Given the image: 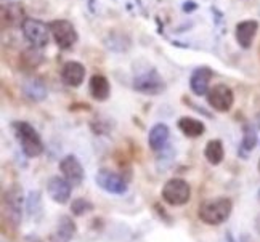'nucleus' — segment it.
<instances>
[{"label":"nucleus","mask_w":260,"mask_h":242,"mask_svg":"<svg viewBox=\"0 0 260 242\" xmlns=\"http://www.w3.org/2000/svg\"><path fill=\"white\" fill-rule=\"evenodd\" d=\"M95 181L100 188L105 189L109 194H124L127 191V181L119 174L111 172V170H98Z\"/></svg>","instance_id":"obj_6"},{"label":"nucleus","mask_w":260,"mask_h":242,"mask_svg":"<svg viewBox=\"0 0 260 242\" xmlns=\"http://www.w3.org/2000/svg\"><path fill=\"white\" fill-rule=\"evenodd\" d=\"M24 93L31 99H34V101H41V99H44L47 96V88L41 80L29 79L24 84Z\"/></svg>","instance_id":"obj_21"},{"label":"nucleus","mask_w":260,"mask_h":242,"mask_svg":"<svg viewBox=\"0 0 260 242\" xmlns=\"http://www.w3.org/2000/svg\"><path fill=\"white\" fill-rule=\"evenodd\" d=\"M223 154H225L223 153V145H222V141H220V140H211L206 145L204 156H206L209 164L218 165L223 160Z\"/></svg>","instance_id":"obj_20"},{"label":"nucleus","mask_w":260,"mask_h":242,"mask_svg":"<svg viewBox=\"0 0 260 242\" xmlns=\"http://www.w3.org/2000/svg\"><path fill=\"white\" fill-rule=\"evenodd\" d=\"M257 146V132L255 128L249 124L244 125L243 128V143H241V156L243 153H249Z\"/></svg>","instance_id":"obj_22"},{"label":"nucleus","mask_w":260,"mask_h":242,"mask_svg":"<svg viewBox=\"0 0 260 242\" xmlns=\"http://www.w3.org/2000/svg\"><path fill=\"white\" fill-rule=\"evenodd\" d=\"M47 191L56 204H66L71 197V183L63 177H52L47 183Z\"/></svg>","instance_id":"obj_11"},{"label":"nucleus","mask_w":260,"mask_h":242,"mask_svg":"<svg viewBox=\"0 0 260 242\" xmlns=\"http://www.w3.org/2000/svg\"><path fill=\"white\" fill-rule=\"evenodd\" d=\"M257 127L260 128V113H258V116H257Z\"/></svg>","instance_id":"obj_26"},{"label":"nucleus","mask_w":260,"mask_h":242,"mask_svg":"<svg viewBox=\"0 0 260 242\" xmlns=\"http://www.w3.org/2000/svg\"><path fill=\"white\" fill-rule=\"evenodd\" d=\"M48 27H50V32L53 34L59 48L68 50L77 42L76 29L71 23L66 21V19H55V21L48 24Z\"/></svg>","instance_id":"obj_4"},{"label":"nucleus","mask_w":260,"mask_h":242,"mask_svg":"<svg viewBox=\"0 0 260 242\" xmlns=\"http://www.w3.org/2000/svg\"><path fill=\"white\" fill-rule=\"evenodd\" d=\"M23 34L24 37L31 42L32 47H37V48H44L47 44H48V39H50V34H48V29L45 23L39 21V19H34V18H29L23 23Z\"/></svg>","instance_id":"obj_5"},{"label":"nucleus","mask_w":260,"mask_h":242,"mask_svg":"<svg viewBox=\"0 0 260 242\" xmlns=\"http://www.w3.org/2000/svg\"><path fill=\"white\" fill-rule=\"evenodd\" d=\"M84 77L85 67L79 61H68L61 69V79L69 87H79L84 82Z\"/></svg>","instance_id":"obj_13"},{"label":"nucleus","mask_w":260,"mask_h":242,"mask_svg":"<svg viewBox=\"0 0 260 242\" xmlns=\"http://www.w3.org/2000/svg\"><path fill=\"white\" fill-rule=\"evenodd\" d=\"M258 172H260V160H258Z\"/></svg>","instance_id":"obj_27"},{"label":"nucleus","mask_w":260,"mask_h":242,"mask_svg":"<svg viewBox=\"0 0 260 242\" xmlns=\"http://www.w3.org/2000/svg\"><path fill=\"white\" fill-rule=\"evenodd\" d=\"M12 127H13V132H15L18 141H19V145H21L23 153L27 157H39L44 153L42 140L31 124L18 120V122L12 124Z\"/></svg>","instance_id":"obj_2"},{"label":"nucleus","mask_w":260,"mask_h":242,"mask_svg":"<svg viewBox=\"0 0 260 242\" xmlns=\"http://www.w3.org/2000/svg\"><path fill=\"white\" fill-rule=\"evenodd\" d=\"M207 101L215 111H218V113H226V111H230L233 106L235 95L230 87L218 84L207 92Z\"/></svg>","instance_id":"obj_7"},{"label":"nucleus","mask_w":260,"mask_h":242,"mask_svg":"<svg viewBox=\"0 0 260 242\" xmlns=\"http://www.w3.org/2000/svg\"><path fill=\"white\" fill-rule=\"evenodd\" d=\"M258 200H260V189H258Z\"/></svg>","instance_id":"obj_28"},{"label":"nucleus","mask_w":260,"mask_h":242,"mask_svg":"<svg viewBox=\"0 0 260 242\" xmlns=\"http://www.w3.org/2000/svg\"><path fill=\"white\" fill-rule=\"evenodd\" d=\"M21 188L16 185L8 188L4 194V209H8V220H12L16 226L21 223Z\"/></svg>","instance_id":"obj_8"},{"label":"nucleus","mask_w":260,"mask_h":242,"mask_svg":"<svg viewBox=\"0 0 260 242\" xmlns=\"http://www.w3.org/2000/svg\"><path fill=\"white\" fill-rule=\"evenodd\" d=\"M214 73L209 67H198L194 73L191 74L189 79V87H191V92L198 96H203L207 93L209 90V82H211Z\"/></svg>","instance_id":"obj_12"},{"label":"nucleus","mask_w":260,"mask_h":242,"mask_svg":"<svg viewBox=\"0 0 260 242\" xmlns=\"http://www.w3.org/2000/svg\"><path fill=\"white\" fill-rule=\"evenodd\" d=\"M169 136H171L169 127L166 124H156L151 130H149V136H148L149 148L153 151H161L167 145Z\"/></svg>","instance_id":"obj_17"},{"label":"nucleus","mask_w":260,"mask_h":242,"mask_svg":"<svg viewBox=\"0 0 260 242\" xmlns=\"http://www.w3.org/2000/svg\"><path fill=\"white\" fill-rule=\"evenodd\" d=\"M26 205H27V214L31 217H36L39 212L42 210V205H41V196H39L37 191H31L27 196V200H26Z\"/></svg>","instance_id":"obj_24"},{"label":"nucleus","mask_w":260,"mask_h":242,"mask_svg":"<svg viewBox=\"0 0 260 242\" xmlns=\"http://www.w3.org/2000/svg\"><path fill=\"white\" fill-rule=\"evenodd\" d=\"M134 85L138 92L146 93V95H157L164 90V82L156 71H149V73H145L142 76L135 77Z\"/></svg>","instance_id":"obj_10"},{"label":"nucleus","mask_w":260,"mask_h":242,"mask_svg":"<svg viewBox=\"0 0 260 242\" xmlns=\"http://www.w3.org/2000/svg\"><path fill=\"white\" fill-rule=\"evenodd\" d=\"M178 128L183 135L189 138H198L206 132V127L201 120H196L193 117H182L178 120Z\"/></svg>","instance_id":"obj_18"},{"label":"nucleus","mask_w":260,"mask_h":242,"mask_svg":"<svg viewBox=\"0 0 260 242\" xmlns=\"http://www.w3.org/2000/svg\"><path fill=\"white\" fill-rule=\"evenodd\" d=\"M76 229H77V226H76L74 221L69 217L63 215L61 218H59L58 226H56V237H58V240L59 242H69L74 237Z\"/></svg>","instance_id":"obj_19"},{"label":"nucleus","mask_w":260,"mask_h":242,"mask_svg":"<svg viewBox=\"0 0 260 242\" xmlns=\"http://www.w3.org/2000/svg\"><path fill=\"white\" fill-rule=\"evenodd\" d=\"M23 61L29 67H36V66H39V64L42 63V53L39 52L37 47L29 48V50H26V52L23 53Z\"/></svg>","instance_id":"obj_25"},{"label":"nucleus","mask_w":260,"mask_h":242,"mask_svg":"<svg viewBox=\"0 0 260 242\" xmlns=\"http://www.w3.org/2000/svg\"><path fill=\"white\" fill-rule=\"evenodd\" d=\"M88 88H90V95H92V98L98 99V101H105V99H108L109 92H111L108 79L103 74H93L90 77Z\"/></svg>","instance_id":"obj_16"},{"label":"nucleus","mask_w":260,"mask_h":242,"mask_svg":"<svg viewBox=\"0 0 260 242\" xmlns=\"http://www.w3.org/2000/svg\"><path fill=\"white\" fill-rule=\"evenodd\" d=\"M232 210L233 202L230 197H214L201 202L198 209V217L209 226H218L228 220V217L232 215Z\"/></svg>","instance_id":"obj_1"},{"label":"nucleus","mask_w":260,"mask_h":242,"mask_svg":"<svg viewBox=\"0 0 260 242\" xmlns=\"http://www.w3.org/2000/svg\"><path fill=\"white\" fill-rule=\"evenodd\" d=\"M59 170H61L63 177L71 183V186H79L84 180V168L79 159L73 154L66 156L61 162H59Z\"/></svg>","instance_id":"obj_9"},{"label":"nucleus","mask_w":260,"mask_h":242,"mask_svg":"<svg viewBox=\"0 0 260 242\" xmlns=\"http://www.w3.org/2000/svg\"><path fill=\"white\" fill-rule=\"evenodd\" d=\"M92 210H93V204L88 202V200H85V199H82V197L74 199L73 204H71V212H73V215H76V217H82V215L88 214V212H92Z\"/></svg>","instance_id":"obj_23"},{"label":"nucleus","mask_w":260,"mask_h":242,"mask_svg":"<svg viewBox=\"0 0 260 242\" xmlns=\"http://www.w3.org/2000/svg\"><path fill=\"white\" fill-rule=\"evenodd\" d=\"M24 19V7L19 2H12L2 7V23L4 26H23Z\"/></svg>","instance_id":"obj_14"},{"label":"nucleus","mask_w":260,"mask_h":242,"mask_svg":"<svg viewBox=\"0 0 260 242\" xmlns=\"http://www.w3.org/2000/svg\"><path fill=\"white\" fill-rule=\"evenodd\" d=\"M258 31V23L254 19H247V21H241L236 26V40L243 48H249L252 45L254 36Z\"/></svg>","instance_id":"obj_15"},{"label":"nucleus","mask_w":260,"mask_h":242,"mask_svg":"<svg viewBox=\"0 0 260 242\" xmlns=\"http://www.w3.org/2000/svg\"><path fill=\"white\" fill-rule=\"evenodd\" d=\"M191 197V188L182 178L169 180L162 188V199L169 205H185Z\"/></svg>","instance_id":"obj_3"}]
</instances>
